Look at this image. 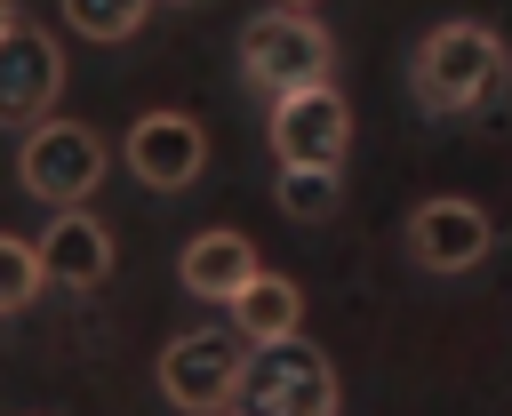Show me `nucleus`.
<instances>
[{
	"label": "nucleus",
	"instance_id": "10",
	"mask_svg": "<svg viewBox=\"0 0 512 416\" xmlns=\"http://www.w3.org/2000/svg\"><path fill=\"white\" fill-rule=\"evenodd\" d=\"M32 248H40V272L64 280V288H96V280L112 272V232H104L88 208H56Z\"/></svg>",
	"mask_w": 512,
	"mask_h": 416
},
{
	"label": "nucleus",
	"instance_id": "3",
	"mask_svg": "<svg viewBox=\"0 0 512 416\" xmlns=\"http://www.w3.org/2000/svg\"><path fill=\"white\" fill-rule=\"evenodd\" d=\"M104 136L88 128V120H32V136H24V152H16V176H24V192L32 200H48V208H80L96 184H104Z\"/></svg>",
	"mask_w": 512,
	"mask_h": 416
},
{
	"label": "nucleus",
	"instance_id": "6",
	"mask_svg": "<svg viewBox=\"0 0 512 416\" xmlns=\"http://www.w3.org/2000/svg\"><path fill=\"white\" fill-rule=\"evenodd\" d=\"M344 144H352V104L328 80L272 96V152H280V168H344Z\"/></svg>",
	"mask_w": 512,
	"mask_h": 416
},
{
	"label": "nucleus",
	"instance_id": "12",
	"mask_svg": "<svg viewBox=\"0 0 512 416\" xmlns=\"http://www.w3.org/2000/svg\"><path fill=\"white\" fill-rule=\"evenodd\" d=\"M296 320H304V288L280 272H256L232 296V336H248V344H280V336H296Z\"/></svg>",
	"mask_w": 512,
	"mask_h": 416
},
{
	"label": "nucleus",
	"instance_id": "11",
	"mask_svg": "<svg viewBox=\"0 0 512 416\" xmlns=\"http://www.w3.org/2000/svg\"><path fill=\"white\" fill-rule=\"evenodd\" d=\"M176 272H184V288H192V296H208V304H232V296H240V288L264 272V256H256L240 232H224V224H216V232H192V240H184Z\"/></svg>",
	"mask_w": 512,
	"mask_h": 416
},
{
	"label": "nucleus",
	"instance_id": "4",
	"mask_svg": "<svg viewBox=\"0 0 512 416\" xmlns=\"http://www.w3.org/2000/svg\"><path fill=\"white\" fill-rule=\"evenodd\" d=\"M328 64H336V40H328L312 16H296V8L248 16V32H240V72H248L256 88H272V96L328 80Z\"/></svg>",
	"mask_w": 512,
	"mask_h": 416
},
{
	"label": "nucleus",
	"instance_id": "13",
	"mask_svg": "<svg viewBox=\"0 0 512 416\" xmlns=\"http://www.w3.org/2000/svg\"><path fill=\"white\" fill-rule=\"evenodd\" d=\"M272 200H280L296 224H320V216H336V200H344V168H280V176H272Z\"/></svg>",
	"mask_w": 512,
	"mask_h": 416
},
{
	"label": "nucleus",
	"instance_id": "17",
	"mask_svg": "<svg viewBox=\"0 0 512 416\" xmlns=\"http://www.w3.org/2000/svg\"><path fill=\"white\" fill-rule=\"evenodd\" d=\"M272 8H312V0H272Z\"/></svg>",
	"mask_w": 512,
	"mask_h": 416
},
{
	"label": "nucleus",
	"instance_id": "5",
	"mask_svg": "<svg viewBox=\"0 0 512 416\" xmlns=\"http://www.w3.org/2000/svg\"><path fill=\"white\" fill-rule=\"evenodd\" d=\"M240 368H248V344L232 328H192L160 352V392L184 416H224L240 400Z\"/></svg>",
	"mask_w": 512,
	"mask_h": 416
},
{
	"label": "nucleus",
	"instance_id": "16",
	"mask_svg": "<svg viewBox=\"0 0 512 416\" xmlns=\"http://www.w3.org/2000/svg\"><path fill=\"white\" fill-rule=\"evenodd\" d=\"M8 24H16V8H8V0H0V32H8Z\"/></svg>",
	"mask_w": 512,
	"mask_h": 416
},
{
	"label": "nucleus",
	"instance_id": "7",
	"mask_svg": "<svg viewBox=\"0 0 512 416\" xmlns=\"http://www.w3.org/2000/svg\"><path fill=\"white\" fill-rule=\"evenodd\" d=\"M488 248H496V224H488V208L464 200V192H440V200H424V208L408 216V256H416L424 272H472Z\"/></svg>",
	"mask_w": 512,
	"mask_h": 416
},
{
	"label": "nucleus",
	"instance_id": "18",
	"mask_svg": "<svg viewBox=\"0 0 512 416\" xmlns=\"http://www.w3.org/2000/svg\"><path fill=\"white\" fill-rule=\"evenodd\" d=\"M240 416H248V408H240Z\"/></svg>",
	"mask_w": 512,
	"mask_h": 416
},
{
	"label": "nucleus",
	"instance_id": "9",
	"mask_svg": "<svg viewBox=\"0 0 512 416\" xmlns=\"http://www.w3.org/2000/svg\"><path fill=\"white\" fill-rule=\"evenodd\" d=\"M128 168H136V184H152V192H184V184L208 168V128H200L192 112H144V120L128 128Z\"/></svg>",
	"mask_w": 512,
	"mask_h": 416
},
{
	"label": "nucleus",
	"instance_id": "1",
	"mask_svg": "<svg viewBox=\"0 0 512 416\" xmlns=\"http://www.w3.org/2000/svg\"><path fill=\"white\" fill-rule=\"evenodd\" d=\"M504 72H512L504 40H496L488 24H472V16L432 24V32L416 40V56H408V88H416V104H424L432 120H464V112H480V104L504 88Z\"/></svg>",
	"mask_w": 512,
	"mask_h": 416
},
{
	"label": "nucleus",
	"instance_id": "15",
	"mask_svg": "<svg viewBox=\"0 0 512 416\" xmlns=\"http://www.w3.org/2000/svg\"><path fill=\"white\" fill-rule=\"evenodd\" d=\"M40 280H48V272H40V248L0 232V312H24V304L40 296Z\"/></svg>",
	"mask_w": 512,
	"mask_h": 416
},
{
	"label": "nucleus",
	"instance_id": "8",
	"mask_svg": "<svg viewBox=\"0 0 512 416\" xmlns=\"http://www.w3.org/2000/svg\"><path fill=\"white\" fill-rule=\"evenodd\" d=\"M56 96H64V48L32 24H8L0 32V120L32 128V120H48Z\"/></svg>",
	"mask_w": 512,
	"mask_h": 416
},
{
	"label": "nucleus",
	"instance_id": "14",
	"mask_svg": "<svg viewBox=\"0 0 512 416\" xmlns=\"http://www.w3.org/2000/svg\"><path fill=\"white\" fill-rule=\"evenodd\" d=\"M144 16H152V0H64V24L80 40H128V32H144Z\"/></svg>",
	"mask_w": 512,
	"mask_h": 416
},
{
	"label": "nucleus",
	"instance_id": "2",
	"mask_svg": "<svg viewBox=\"0 0 512 416\" xmlns=\"http://www.w3.org/2000/svg\"><path fill=\"white\" fill-rule=\"evenodd\" d=\"M240 400H248V416H336V368H328V352L304 344V336L248 344Z\"/></svg>",
	"mask_w": 512,
	"mask_h": 416
}]
</instances>
